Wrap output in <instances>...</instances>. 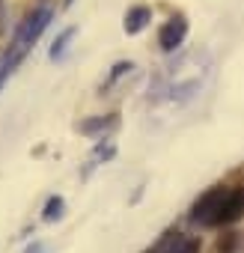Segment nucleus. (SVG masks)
I'll return each instance as SVG.
<instances>
[{
	"label": "nucleus",
	"instance_id": "8",
	"mask_svg": "<svg viewBox=\"0 0 244 253\" xmlns=\"http://www.w3.org/2000/svg\"><path fill=\"white\" fill-rule=\"evenodd\" d=\"M110 125H116L113 116H98V119H86V122H81V125H78V131H81V134H98V131L110 128Z\"/></svg>",
	"mask_w": 244,
	"mask_h": 253
},
{
	"label": "nucleus",
	"instance_id": "11",
	"mask_svg": "<svg viewBox=\"0 0 244 253\" xmlns=\"http://www.w3.org/2000/svg\"><path fill=\"white\" fill-rule=\"evenodd\" d=\"M27 253H45V247L36 241V244H30V247H27Z\"/></svg>",
	"mask_w": 244,
	"mask_h": 253
},
{
	"label": "nucleus",
	"instance_id": "7",
	"mask_svg": "<svg viewBox=\"0 0 244 253\" xmlns=\"http://www.w3.org/2000/svg\"><path fill=\"white\" fill-rule=\"evenodd\" d=\"M63 214H66V200H63V197H51V200L45 203L42 220H45V223H54V220H60Z\"/></svg>",
	"mask_w": 244,
	"mask_h": 253
},
{
	"label": "nucleus",
	"instance_id": "1",
	"mask_svg": "<svg viewBox=\"0 0 244 253\" xmlns=\"http://www.w3.org/2000/svg\"><path fill=\"white\" fill-rule=\"evenodd\" d=\"M51 18H54V9L48 3H42V6H36V9H30L24 15V21L18 24L12 42H9V48L3 51V57H0V89H3V84L9 81V75L24 63V57L39 42V36L45 33V27L51 24Z\"/></svg>",
	"mask_w": 244,
	"mask_h": 253
},
{
	"label": "nucleus",
	"instance_id": "3",
	"mask_svg": "<svg viewBox=\"0 0 244 253\" xmlns=\"http://www.w3.org/2000/svg\"><path fill=\"white\" fill-rule=\"evenodd\" d=\"M185 36H188V21L182 18V15H176V18H170L164 27H161V33H158V45H161V51H176L182 42H185Z\"/></svg>",
	"mask_w": 244,
	"mask_h": 253
},
{
	"label": "nucleus",
	"instance_id": "5",
	"mask_svg": "<svg viewBox=\"0 0 244 253\" xmlns=\"http://www.w3.org/2000/svg\"><path fill=\"white\" fill-rule=\"evenodd\" d=\"M152 21V9L149 6H134V9H128L125 12V24H122V27H125V33H140L146 24Z\"/></svg>",
	"mask_w": 244,
	"mask_h": 253
},
{
	"label": "nucleus",
	"instance_id": "9",
	"mask_svg": "<svg viewBox=\"0 0 244 253\" xmlns=\"http://www.w3.org/2000/svg\"><path fill=\"white\" fill-rule=\"evenodd\" d=\"M78 30L75 27H69V30H63L57 39H54V45H51V60H60L63 54H66V48H69V42H72V36H75Z\"/></svg>",
	"mask_w": 244,
	"mask_h": 253
},
{
	"label": "nucleus",
	"instance_id": "10",
	"mask_svg": "<svg viewBox=\"0 0 244 253\" xmlns=\"http://www.w3.org/2000/svg\"><path fill=\"white\" fill-rule=\"evenodd\" d=\"M131 69H134L131 63H116V66H113V72H110V81L122 78V75H125V72H131Z\"/></svg>",
	"mask_w": 244,
	"mask_h": 253
},
{
	"label": "nucleus",
	"instance_id": "4",
	"mask_svg": "<svg viewBox=\"0 0 244 253\" xmlns=\"http://www.w3.org/2000/svg\"><path fill=\"white\" fill-rule=\"evenodd\" d=\"M152 253H200V241L185 232H170L158 241V247Z\"/></svg>",
	"mask_w": 244,
	"mask_h": 253
},
{
	"label": "nucleus",
	"instance_id": "2",
	"mask_svg": "<svg viewBox=\"0 0 244 253\" xmlns=\"http://www.w3.org/2000/svg\"><path fill=\"white\" fill-rule=\"evenodd\" d=\"M229 194H232V188H226V185L208 188V191L194 203V211H191L194 223H200V226H217V223L223 220V209H226Z\"/></svg>",
	"mask_w": 244,
	"mask_h": 253
},
{
	"label": "nucleus",
	"instance_id": "6",
	"mask_svg": "<svg viewBox=\"0 0 244 253\" xmlns=\"http://www.w3.org/2000/svg\"><path fill=\"white\" fill-rule=\"evenodd\" d=\"M244 214V188H232L229 200H226V209H223V220L220 223H232Z\"/></svg>",
	"mask_w": 244,
	"mask_h": 253
}]
</instances>
